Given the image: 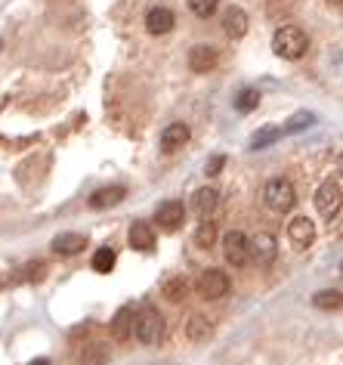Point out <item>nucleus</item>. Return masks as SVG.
Segmentation results:
<instances>
[{
    "label": "nucleus",
    "instance_id": "f257e3e1",
    "mask_svg": "<svg viewBox=\"0 0 343 365\" xmlns=\"http://www.w3.org/2000/svg\"><path fill=\"white\" fill-rule=\"evenodd\" d=\"M273 50L282 59L297 62V59H303L306 50H310V38H306V31L300 25H282L273 34Z\"/></svg>",
    "mask_w": 343,
    "mask_h": 365
},
{
    "label": "nucleus",
    "instance_id": "f03ea898",
    "mask_svg": "<svg viewBox=\"0 0 343 365\" xmlns=\"http://www.w3.org/2000/svg\"><path fill=\"white\" fill-rule=\"evenodd\" d=\"M133 334H137V341L146 343V347H155V343L164 338V319L152 304H142L139 310L133 313Z\"/></svg>",
    "mask_w": 343,
    "mask_h": 365
},
{
    "label": "nucleus",
    "instance_id": "7ed1b4c3",
    "mask_svg": "<svg viewBox=\"0 0 343 365\" xmlns=\"http://www.w3.org/2000/svg\"><path fill=\"white\" fill-rule=\"evenodd\" d=\"M263 204L275 214H288L291 207L297 204V192H294V183L284 180V177H275L263 186Z\"/></svg>",
    "mask_w": 343,
    "mask_h": 365
},
{
    "label": "nucleus",
    "instance_id": "20e7f679",
    "mask_svg": "<svg viewBox=\"0 0 343 365\" xmlns=\"http://www.w3.org/2000/svg\"><path fill=\"white\" fill-rule=\"evenodd\" d=\"M247 257L257 267H273L278 257V241L273 232H257L254 239H247Z\"/></svg>",
    "mask_w": 343,
    "mask_h": 365
},
{
    "label": "nucleus",
    "instance_id": "39448f33",
    "mask_svg": "<svg viewBox=\"0 0 343 365\" xmlns=\"http://www.w3.org/2000/svg\"><path fill=\"white\" fill-rule=\"evenodd\" d=\"M340 198H343V186H340V180L321 183L319 192H316V211H319L325 220H334V217L340 214Z\"/></svg>",
    "mask_w": 343,
    "mask_h": 365
},
{
    "label": "nucleus",
    "instance_id": "423d86ee",
    "mask_svg": "<svg viewBox=\"0 0 343 365\" xmlns=\"http://www.w3.org/2000/svg\"><path fill=\"white\" fill-rule=\"evenodd\" d=\"M195 288L204 300H220V297H226V291L232 288V282H229V276L223 273V269H204V273L198 276Z\"/></svg>",
    "mask_w": 343,
    "mask_h": 365
},
{
    "label": "nucleus",
    "instance_id": "0eeeda50",
    "mask_svg": "<svg viewBox=\"0 0 343 365\" xmlns=\"http://www.w3.org/2000/svg\"><path fill=\"white\" fill-rule=\"evenodd\" d=\"M223 257L232 263V267H247V263H251V257H247V239H245V232L232 229V232L223 235Z\"/></svg>",
    "mask_w": 343,
    "mask_h": 365
},
{
    "label": "nucleus",
    "instance_id": "6e6552de",
    "mask_svg": "<svg viewBox=\"0 0 343 365\" xmlns=\"http://www.w3.org/2000/svg\"><path fill=\"white\" fill-rule=\"evenodd\" d=\"M155 220H158L161 229L174 232V229H180L183 220H185V204L176 202V198H167V202L158 204V211H155Z\"/></svg>",
    "mask_w": 343,
    "mask_h": 365
},
{
    "label": "nucleus",
    "instance_id": "1a4fd4ad",
    "mask_svg": "<svg viewBox=\"0 0 343 365\" xmlns=\"http://www.w3.org/2000/svg\"><path fill=\"white\" fill-rule=\"evenodd\" d=\"M217 62H220L217 47L198 44V47L189 50V68L195 71V75H207V71H213V68H217Z\"/></svg>",
    "mask_w": 343,
    "mask_h": 365
},
{
    "label": "nucleus",
    "instance_id": "9d476101",
    "mask_svg": "<svg viewBox=\"0 0 343 365\" xmlns=\"http://www.w3.org/2000/svg\"><path fill=\"white\" fill-rule=\"evenodd\" d=\"M192 137V131H189V124H183V121H174V124H167L161 131V149L167 155H174V152H180V149L189 142Z\"/></svg>",
    "mask_w": 343,
    "mask_h": 365
},
{
    "label": "nucleus",
    "instance_id": "9b49d317",
    "mask_svg": "<svg viewBox=\"0 0 343 365\" xmlns=\"http://www.w3.org/2000/svg\"><path fill=\"white\" fill-rule=\"evenodd\" d=\"M288 239L294 248H310L316 241V223L310 217H294L288 223Z\"/></svg>",
    "mask_w": 343,
    "mask_h": 365
},
{
    "label": "nucleus",
    "instance_id": "f8f14e48",
    "mask_svg": "<svg viewBox=\"0 0 343 365\" xmlns=\"http://www.w3.org/2000/svg\"><path fill=\"white\" fill-rule=\"evenodd\" d=\"M176 25V16L167 10V6H152L146 13V31L148 34H170Z\"/></svg>",
    "mask_w": 343,
    "mask_h": 365
},
{
    "label": "nucleus",
    "instance_id": "ddd939ff",
    "mask_svg": "<svg viewBox=\"0 0 343 365\" xmlns=\"http://www.w3.org/2000/svg\"><path fill=\"white\" fill-rule=\"evenodd\" d=\"M127 239H130V248H137V251H142V254L155 251V226L146 223V220H137V223H130V232H127Z\"/></svg>",
    "mask_w": 343,
    "mask_h": 365
},
{
    "label": "nucleus",
    "instance_id": "4468645a",
    "mask_svg": "<svg viewBox=\"0 0 343 365\" xmlns=\"http://www.w3.org/2000/svg\"><path fill=\"white\" fill-rule=\"evenodd\" d=\"M84 248H87V235H81V232H59L53 239V251L62 257H75V254H81Z\"/></svg>",
    "mask_w": 343,
    "mask_h": 365
},
{
    "label": "nucleus",
    "instance_id": "2eb2a0df",
    "mask_svg": "<svg viewBox=\"0 0 343 365\" xmlns=\"http://www.w3.org/2000/svg\"><path fill=\"white\" fill-rule=\"evenodd\" d=\"M127 198V189L124 186H105V189H96L90 195V207L93 211H105V207H114Z\"/></svg>",
    "mask_w": 343,
    "mask_h": 365
},
{
    "label": "nucleus",
    "instance_id": "dca6fc26",
    "mask_svg": "<svg viewBox=\"0 0 343 365\" xmlns=\"http://www.w3.org/2000/svg\"><path fill=\"white\" fill-rule=\"evenodd\" d=\"M223 31L232 40H241L247 34V13L241 6H229L226 16H223Z\"/></svg>",
    "mask_w": 343,
    "mask_h": 365
},
{
    "label": "nucleus",
    "instance_id": "f3484780",
    "mask_svg": "<svg viewBox=\"0 0 343 365\" xmlns=\"http://www.w3.org/2000/svg\"><path fill=\"white\" fill-rule=\"evenodd\" d=\"M109 332H112L114 341H130L133 338V306H121V310L114 313Z\"/></svg>",
    "mask_w": 343,
    "mask_h": 365
},
{
    "label": "nucleus",
    "instance_id": "a211bd4d",
    "mask_svg": "<svg viewBox=\"0 0 343 365\" xmlns=\"http://www.w3.org/2000/svg\"><path fill=\"white\" fill-rule=\"evenodd\" d=\"M217 204H220V192L211 189V186H207V189H198L195 192V202H192V207H195V214L201 220L211 217V214L217 211Z\"/></svg>",
    "mask_w": 343,
    "mask_h": 365
},
{
    "label": "nucleus",
    "instance_id": "6ab92c4d",
    "mask_svg": "<svg viewBox=\"0 0 343 365\" xmlns=\"http://www.w3.org/2000/svg\"><path fill=\"white\" fill-rule=\"evenodd\" d=\"M114 263H118V254H114V248H99L96 254H93V260H90V267H93V273H99V276H109L112 269H114Z\"/></svg>",
    "mask_w": 343,
    "mask_h": 365
},
{
    "label": "nucleus",
    "instance_id": "aec40b11",
    "mask_svg": "<svg viewBox=\"0 0 343 365\" xmlns=\"http://www.w3.org/2000/svg\"><path fill=\"white\" fill-rule=\"evenodd\" d=\"M109 362V347L102 341H90L81 350V365H105Z\"/></svg>",
    "mask_w": 343,
    "mask_h": 365
},
{
    "label": "nucleus",
    "instance_id": "412c9836",
    "mask_svg": "<svg viewBox=\"0 0 343 365\" xmlns=\"http://www.w3.org/2000/svg\"><path fill=\"white\" fill-rule=\"evenodd\" d=\"M211 334H213V325L204 316H192L189 322H185V338H189V341L201 343V341L211 338Z\"/></svg>",
    "mask_w": 343,
    "mask_h": 365
},
{
    "label": "nucleus",
    "instance_id": "4be33fe9",
    "mask_svg": "<svg viewBox=\"0 0 343 365\" xmlns=\"http://www.w3.org/2000/svg\"><path fill=\"white\" fill-rule=\"evenodd\" d=\"M232 105H235V112H241V114L257 112V105H260V90H254V87H241V90H238V96L232 99Z\"/></svg>",
    "mask_w": 343,
    "mask_h": 365
},
{
    "label": "nucleus",
    "instance_id": "5701e85b",
    "mask_svg": "<svg viewBox=\"0 0 343 365\" xmlns=\"http://www.w3.org/2000/svg\"><path fill=\"white\" fill-rule=\"evenodd\" d=\"M161 295L170 300V304H183L185 295H189V282H185L183 276H174V278H167L164 282V288H161Z\"/></svg>",
    "mask_w": 343,
    "mask_h": 365
},
{
    "label": "nucleus",
    "instance_id": "b1692460",
    "mask_svg": "<svg viewBox=\"0 0 343 365\" xmlns=\"http://www.w3.org/2000/svg\"><path fill=\"white\" fill-rule=\"evenodd\" d=\"M316 124V114L312 112H297V114H291L288 121H284V127H278L282 133H303L306 127H312Z\"/></svg>",
    "mask_w": 343,
    "mask_h": 365
},
{
    "label": "nucleus",
    "instance_id": "393cba45",
    "mask_svg": "<svg viewBox=\"0 0 343 365\" xmlns=\"http://www.w3.org/2000/svg\"><path fill=\"white\" fill-rule=\"evenodd\" d=\"M282 137V131L278 127H263V131H257L251 137V152H260V149H269L273 142Z\"/></svg>",
    "mask_w": 343,
    "mask_h": 365
},
{
    "label": "nucleus",
    "instance_id": "a878e982",
    "mask_svg": "<svg viewBox=\"0 0 343 365\" xmlns=\"http://www.w3.org/2000/svg\"><path fill=\"white\" fill-rule=\"evenodd\" d=\"M312 304L319 306V310H340V291L337 288H325V291H316V297H312Z\"/></svg>",
    "mask_w": 343,
    "mask_h": 365
},
{
    "label": "nucleus",
    "instance_id": "bb28decb",
    "mask_svg": "<svg viewBox=\"0 0 343 365\" xmlns=\"http://www.w3.org/2000/svg\"><path fill=\"white\" fill-rule=\"evenodd\" d=\"M213 241H217V223H211V220H201V226L195 229V245H198V248H211Z\"/></svg>",
    "mask_w": 343,
    "mask_h": 365
},
{
    "label": "nucleus",
    "instance_id": "cd10ccee",
    "mask_svg": "<svg viewBox=\"0 0 343 365\" xmlns=\"http://www.w3.org/2000/svg\"><path fill=\"white\" fill-rule=\"evenodd\" d=\"M220 0H189V10L195 13L198 19H211L213 13H217Z\"/></svg>",
    "mask_w": 343,
    "mask_h": 365
},
{
    "label": "nucleus",
    "instance_id": "c85d7f7f",
    "mask_svg": "<svg viewBox=\"0 0 343 365\" xmlns=\"http://www.w3.org/2000/svg\"><path fill=\"white\" fill-rule=\"evenodd\" d=\"M223 167H226V155H213V158H207V164H204V174L207 177H217Z\"/></svg>",
    "mask_w": 343,
    "mask_h": 365
},
{
    "label": "nucleus",
    "instance_id": "c756f323",
    "mask_svg": "<svg viewBox=\"0 0 343 365\" xmlns=\"http://www.w3.org/2000/svg\"><path fill=\"white\" fill-rule=\"evenodd\" d=\"M22 273H25V278H44V273H47V267H44V263H28V267L22 269Z\"/></svg>",
    "mask_w": 343,
    "mask_h": 365
},
{
    "label": "nucleus",
    "instance_id": "7c9ffc66",
    "mask_svg": "<svg viewBox=\"0 0 343 365\" xmlns=\"http://www.w3.org/2000/svg\"><path fill=\"white\" fill-rule=\"evenodd\" d=\"M31 365H53V362H49V359H34Z\"/></svg>",
    "mask_w": 343,
    "mask_h": 365
},
{
    "label": "nucleus",
    "instance_id": "2f4dec72",
    "mask_svg": "<svg viewBox=\"0 0 343 365\" xmlns=\"http://www.w3.org/2000/svg\"><path fill=\"white\" fill-rule=\"evenodd\" d=\"M0 50H3V40H0Z\"/></svg>",
    "mask_w": 343,
    "mask_h": 365
}]
</instances>
